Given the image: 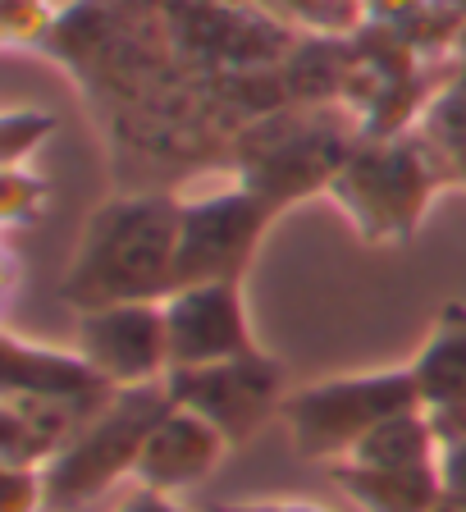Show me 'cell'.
<instances>
[{"label": "cell", "mask_w": 466, "mask_h": 512, "mask_svg": "<svg viewBox=\"0 0 466 512\" xmlns=\"http://www.w3.org/2000/svg\"><path fill=\"white\" fill-rule=\"evenodd\" d=\"M183 234V197L124 192L92 211L74 266L60 279V298L74 311L115 302H165L174 293Z\"/></svg>", "instance_id": "6da1fadb"}, {"label": "cell", "mask_w": 466, "mask_h": 512, "mask_svg": "<svg viewBox=\"0 0 466 512\" xmlns=\"http://www.w3.org/2000/svg\"><path fill=\"white\" fill-rule=\"evenodd\" d=\"M361 142V124L343 106L270 110L238 138V183L275 211L329 192L334 174Z\"/></svg>", "instance_id": "7a4b0ae2"}, {"label": "cell", "mask_w": 466, "mask_h": 512, "mask_svg": "<svg viewBox=\"0 0 466 512\" xmlns=\"http://www.w3.org/2000/svg\"><path fill=\"white\" fill-rule=\"evenodd\" d=\"M439 188H448L439 160L421 133L407 128L398 138H361L329 183V197L352 220L361 243L398 247L416 238Z\"/></svg>", "instance_id": "3957f363"}, {"label": "cell", "mask_w": 466, "mask_h": 512, "mask_svg": "<svg viewBox=\"0 0 466 512\" xmlns=\"http://www.w3.org/2000/svg\"><path fill=\"white\" fill-rule=\"evenodd\" d=\"M170 407H174V398H170V389H165V380L119 389V394L69 439V448H64L60 458H51L42 467L46 508L92 503V499H101L115 480L133 476L151 426H156Z\"/></svg>", "instance_id": "277c9868"}, {"label": "cell", "mask_w": 466, "mask_h": 512, "mask_svg": "<svg viewBox=\"0 0 466 512\" xmlns=\"http://www.w3.org/2000/svg\"><path fill=\"white\" fill-rule=\"evenodd\" d=\"M421 407L425 403L412 371L398 366V371H371V375H334V380L293 389L284 398V421L302 458L343 462L389 416L421 412Z\"/></svg>", "instance_id": "5b68a950"}, {"label": "cell", "mask_w": 466, "mask_h": 512, "mask_svg": "<svg viewBox=\"0 0 466 512\" xmlns=\"http://www.w3.org/2000/svg\"><path fill=\"white\" fill-rule=\"evenodd\" d=\"M275 206L261 202L252 188L229 183L206 197L183 202V234H179V270H174V293L192 284H243L265 229L275 224Z\"/></svg>", "instance_id": "8992f818"}, {"label": "cell", "mask_w": 466, "mask_h": 512, "mask_svg": "<svg viewBox=\"0 0 466 512\" xmlns=\"http://www.w3.org/2000/svg\"><path fill=\"white\" fill-rule=\"evenodd\" d=\"M165 389L179 407L206 416L229 448L247 444L275 412H284V366L270 352H243L215 366H192V371H170Z\"/></svg>", "instance_id": "52a82bcc"}, {"label": "cell", "mask_w": 466, "mask_h": 512, "mask_svg": "<svg viewBox=\"0 0 466 512\" xmlns=\"http://www.w3.org/2000/svg\"><path fill=\"white\" fill-rule=\"evenodd\" d=\"M74 348L115 389L156 384L170 375V316L165 302H115L78 311Z\"/></svg>", "instance_id": "ba28073f"}, {"label": "cell", "mask_w": 466, "mask_h": 512, "mask_svg": "<svg viewBox=\"0 0 466 512\" xmlns=\"http://www.w3.org/2000/svg\"><path fill=\"white\" fill-rule=\"evenodd\" d=\"M170 316V371L215 366L229 357L256 352V334L247 325L243 284H192L165 298Z\"/></svg>", "instance_id": "9c48e42d"}, {"label": "cell", "mask_w": 466, "mask_h": 512, "mask_svg": "<svg viewBox=\"0 0 466 512\" xmlns=\"http://www.w3.org/2000/svg\"><path fill=\"white\" fill-rule=\"evenodd\" d=\"M119 389L78 348L28 343L14 330L0 339V398H55V403H106Z\"/></svg>", "instance_id": "30bf717a"}, {"label": "cell", "mask_w": 466, "mask_h": 512, "mask_svg": "<svg viewBox=\"0 0 466 512\" xmlns=\"http://www.w3.org/2000/svg\"><path fill=\"white\" fill-rule=\"evenodd\" d=\"M224 453H229V439H224L206 416H197V412L174 403L170 412L151 426L133 476H138L142 490L170 499V494H179V490L202 485V480L224 462Z\"/></svg>", "instance_id": "8fae6325"}, {"label": "cell", "mask_w": 466, "mask_h": 512, "mask_svg": "<svg viewBox=\"0 0 466 512\" xmlns=\"http://www.w3.org/2000/svg\"><path fill=\"white\" fill-rule=\"evenodd\" d=\"M110 403V398H106ZM106 403H55V398H0V467L42 471Z\"/></svg>", "instance_id": "7c38bea8"}, {"label": "cell", "mask_w": 466, "mask_h": 512, "mask_svg": "<svg viewBox=\"0 0 466 512\" xmlns=\"http://www.w3.org/2000/svg\"><path fill=\"white\" fill-rule=\"evenodd\" d=\"M329 480L357 512H435L439 490L435 467H361V462H329Z\"/></svg>", "instance_id": "4fadbf2b"}, {"label": "cell", "mask_w": 466, "mask_h": 512, "mask_svg": "<svg viewBox=\"0 0 466 512\" xmlns=\"http://www.w3.org/2000/svg\"><path fill=\"white\" fill-rule=\"evenodd\" d=\"M407 371H412L425 407L453 403L466 394V302H448L439 311Z\"/></svg>", "instance_id": "5bb4252c"}, {"label": "cell", "mask_w": 466, "mask_h": 512, "mask_svg": "<svg viewBox=\"0 0 466 512\" xmlns=\"http://www.w3.org/2000/svg\"><path fill=\"white\" fill-rule=\"evenodd\" d=\"M435 458H439V435L421 407V412L389 416L343 462H361V467H435Z\"/></svg>", "instance_id": "9a60e30c"}, {"label": "cell", "mask_w": 466, "mask_h": 512, "mask_svg": "<svg viewBox=\"0 0 466 512\" xmlns=\"http://www.w3.org/2000/svg\"><path fill=\"white\" fill-rule=\"evenodd\" d=\"M0 28L10 46H51L55 28H60V10L51 0H0Z\"/></svg>", "instance_id": "2e32d148"}, {"label": "cell", "mask_w": 466, "mask_h": 512, "mask_svg": "<svg viewBox=\"0 0 466 512\" xmlns=\"http://www.w3.org/2000/svg\"><path fill=\"white\" fill-rule=\"evenodd\" d=\"M46 197H51V183L42 174H32L28 165L0 170V215H5V224H32L46 211Z\"/></svg>", "instance_id": "e0dca14e"}, {"label": "cell", "mask_w": 466, "mask_h": 512, "mask_svg": "<svg viewBox=\"0 0 466 512\" xmlns=\"http://www.w3.org/2000/svg\"><path fill=\"white\" fill-rule=\"evenodd\" d=\"M55 133V115L51 110H10L0 124V165H23L32 151L42 147Z\"/></svg>", "instance_id": "ac0fdd59"}, {"label": "cell", "mask_w": 466, "mask_h": 512, "mask_svg": "<svg viewBox=\"0 0 466 512\" xmlns=\"http://www.w3.org/2000/svg\"><path fill=\"white\" fill-rule=\"evenodd\" d=\"M37 508H46L42 471H32V467L0 471V512H37Z\"/></svg>", "instance_id": "d6986e66"}, {"label": "cell", "mask_w": 466, "mask_h": 512, "mask_svg": "<svg viewBox=\"0 0 466 512\" xmlns=\"http://www.w3.org/2000/svg\"><path fill=\"white\" fill-rule=\"evenodd\" d=\"M435 471H439V490L448 499H466V439L462 444H439Z\"/></svg>", "instance_id": "ffe728a7"}, {"label": "cell", "mask_w": 466, "mask_h": 512, "mask_svg": "<svg viewBox=\"0 0 466 512\" xmlns=\"http://www.w3.org/2000/svg\"><path fill=\"white\" fill-rule=\"evenodd\" d=\"M430 426H435L439 444H462L466 439V394L453 398V403H439V407H425Z\"/></svg>", "instance_id": "44dd1931"}, {"label": "cell", "mask_w": 466, "mask_h": 512, "mask_svg": "<svg viewBox=\"0 0 466 512\" xmlns=\"http://www.w3.org/2000/svg\"><path fill=\"white\" fill-rule=\"evenodd\" d=\"M211 512H325L316 503H215Z\"/></svg>", "instance_id": "7402d4cb"}, {"label": "cell", "mask_w": 466, "mask_h": 512, "mask_svg": "<svg viewBox=\"0 0 466 512\" xmlns=\"http://www.w3.org/2000/svg\"><path fill=\"white\" fill-rule=\"evenodd\" d=\"M124 512H179V508H174V503L165 499V494H151V490H142L133 503H124Z\"/></svg>", "instance_id": "603a6c76"}, {"label": "cell", "mask_w": 466, "mask_h": 512, "mask_svg": "<svg viewBox=\"0 0 466 512\" xmlns=\"http://www.w3.org/2000/svg\"><path fill=\"white\" fill-rule=\"evenodd\" d=\"M435 512H466V499H448V494H444V499H439V508Z\"/></svg>", "instance_id": "cb8c5ba5"}]
</instances>
